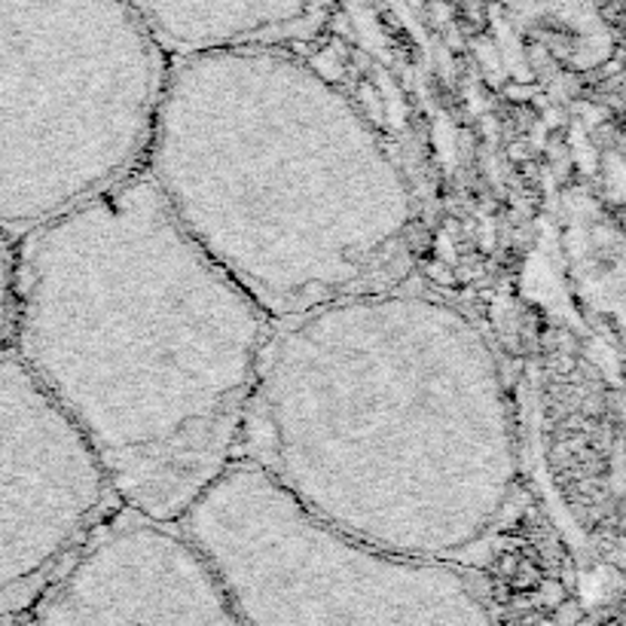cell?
<instances>
[{
  "label": "cell",
  "instance_id": "obj_1",
  "mask_svg": "<svg viewBox=\"0 0 626 626\" xmlns=\"http://www.w3.org/2000/svg\"><path fill=\"white\" fill-rule=\"evenodd\" d=\"M242 441L321 523L422 559L489 538L519 486L495 345L397 282L272 321Z\"/></svg>",
  "mask_w": 626,
  "mask_h": 626
},
{
  "label": "cell",
  "instance_id": "obj_2",
  "mask_svg": "<svg viewBox=\"0 0 626 626\" xmlns=\"http://www.w3.org/2000/svg\"><path fill=\"white\" fill-rule=\"evenodd\" d=\"M270 327L144 169L31 230L16 260V355L113 498L165 523L233 462Z\"/></svg>",
  "mask_w": 626,
  "mask_h": 626
},
{
  "label": "cell",
  "instance_id": "obj_3",
  "mask_svg": "<svg viewBox=\"0 0 626 626\" xmlns=\"http://www.w3.org/2000/svg\"><path fill=\"white\" fill-rule=\"evenodd\" d=\"M148 178L186 235L272 321L401 282L416 186L364 108L275 43L181 55Z\"/></svg>",
  "mask_w": 626,
  "mask_h": 626
},
{
  "label": "cell",
  "instance_id": "obj_4",
  "mask_svg": "<svg viewBox=\"0 0 626 626\" xmlns=\"http://www.w3.org/2000/svg\"><path fill=\"white\" fill-rule=\"evenodd\" d=\"M162 77L132 0H0V233L28 235L135 172Z\"/></svg>",
  "mask_w": 626,
  "mask_h": 626
},
{
  "label": "cell",
  "instance_id": "obj_5",
  "mask_svg": "<svg viewBox=\"0 0 626 626\" xmlns=\"http://www.w3.org/2000/svg\"><path fill=\"white\" fill-rule=\"evenodd\" d=\"M111 498L74 422L22 357L0 352V602L80 551Z\"/></svg>",
  "mask_w": 626,
  "mask_h": 626
},
{
  "label": "cell",
  "instance_id": "obj_6",
  "mask_svg": "<svg viewBox=\"0 0 626 626\" xmlns=\"http://www.w3.org/2000/svg\"><path fill=\"white\" fill-rule=\"evenodd\" d=\"M324 0H132L160 50L181 55L279 43L306 28Z\"/></svg>",
  "mask_w": 626,
  "mask_h": 626
},
{
  "label": "cell",
  "instance_id": "obj_7",
  "mask_svg": "<svg viewBox=\"0 0 626 626\" xmlns=\"http://www.w3.org/2000/svg\"><path fill=\"white\" fill-rule=\"evenodd\" d=\"M13 312H16V260L13 251L3 242L0 233V340L13 333Z\"/></svg>",
  "mask_w": 626,
  "mask_h": 626
}]
</instances>
